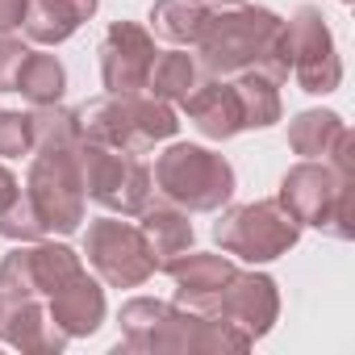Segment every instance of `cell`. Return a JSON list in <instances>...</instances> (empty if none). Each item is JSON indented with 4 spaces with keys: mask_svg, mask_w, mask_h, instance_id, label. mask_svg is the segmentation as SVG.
<instances>
[{
    "mask_svg": "<svg viewBox=\"0 0 355 355\" xmlns=\"http://www.w3.org/2000/svg\"><path fill=\"white\" fill-rule=\"evenodd\" d=\"M205 76L230 80L243 71H263L268 80H288V38L284 17L251 0H209L201 34L193 42Z\"/></svg>",
    "mask_w": 355,
    "mask_h": 355,
    "instance_id": "1",
    "label": "cell"
},
{
    "mask_svg": "<svg viewBox=\"0 0 355 355\" xmlns=\"http://www.w3.org/2000/svg\"><path fill=\"white\" fill-rule=\"evenodd\" d=\"M343 134H347V121L330 109H305L288 121V146L301 159H326Z\"/></svg>",
    "mask_w": 355,
    "mask_h": 355,
    "instance_id": "22",
    "label": "cell"
},
{
    "mask_svg": "<svg viewBox=\"0 0 355 355\" xmlns=\"http://www.w3.org/2000/svg\"><path fill=\"white\" fill-rule=\"evenodd\" d=\"M30 55V46L13 34H0V92H13V76L21 67V59Z\"/></svg>",
    "mask_w": 355,
    "mask_h": 355,
    "instance_id": "27",
    "label": "cell"
},
{
    "mask_svg": "<svg viewBox=\"0 0 355 355\" xmlns=\"http://www.w3.org/2000/svg\"><path fill=\"white\" fill-rule=\"evenodd\" d=\"M205 80H209V76H205L201 59H197L189 46H175V51H159V55H155V67H150V76H146V92L159 96V101H167V105H171V101L184 105Z\"/></svg>",
    "mask_w": 355,
    "mask_h": 355,
    "instance_id": "20",
    "label": "cell"
},
{
    "mask_svg": "<svg viewBox=\"0 0 355 355\" xmlns=\"http://www.w3.org/2000/svg\"><path fill=\"white\" fill-rule=\"evenodd\" d=\"M138 230L146 234L159 272H163L175 255H184V251L193 247V222H189V209L171 205V201H163V197H159V201L150 197V205L138 214Z\"/></svg>",
    "mask_w": 355,
    "mask_h": 355,
    "instance_id": "19",
    "label": "cell"
},
{
    "mask_svg": "<svg viewBox=\"0 0 355 355\" xmlns=\"http://www.w3.org/2000/svg\"><path fill=\"white\" fill-rule=\"evenodd\" d=\"M96 5H101V0H26L21 34L34 46H59L84 21H92Z\"/></svg>",
    "mask_w": 355,
    "mask_h": 355,
    "instance_id": "18",
    "label": "cell"
},
{
    "mask_svg": "<svg viewBox=\"0 0 355 355\" xmlns=\"http://www.w3.org/2000/svg\"><path fill=\"white\" fill-rule=\"evenodd\" d=\"M301 222L280 205V201H251V205H230L214 222V239L226 255H239L247 263H272L288 255L301 239Z\"/></svg>",
    "mask_w": 355,
    "mask_h": 355,
    "instance_id": "8",
    "label": "cell"
},
{
    "mask_svg": "<svg viewBox=\"0 0 355 355\" xmlns=\"http://www.w3.org/2000/svg\"><path fill=\"white\" fill-rule=\"evenodd\" d=\"M80 142L34 146V159L26 171V197L34 205L42 234H76L84 226L88 197L80 180Z\"/></svg>",
    "mask_w": 355,
    "mask_h": 355,
    "instance_id": "6",
    "label": "cell"
},
{
    "mask_svg": "<svg viewBox=\"0 0 355 355\" xmlns=\"http://www.w3.org/2000/svg\"><path fill=\"white\" fill-rule=\"evenodd\" d=\"M76 121L88 142H105L130 155H146L155 142H167L180 130L175 109L150 92H101L76 109Z\"/></svg>",
    "mask_w": 355,
    "mask_h": 355,
    "instance_id": "3",
    "label": "cell"
},
{
    "mask_svg": "<svg viewBox=\"0 0 355 355\" xmlns=\"http://www.w3.org/2000/svg\"><path fill=\"white\" fill-rule=\"evenodd\" d=\"M301 226H313L330 239H351V214H355V175L334 171L326 159H301L284 171L280 197H276Z\"/></svg>",
    "mask_w": 355,
    "mask_h": 355,
    "instance_id": "5",
    "label": "cell"
},
{
    "mask_svg": "<svg viewBox=\"0 0 355 355\" xmlns=\"http://www.w3.org/2000/svg\"><path fill=\"white\" fill-rule=\"evenodd\" d=\"M84 255L109 288H142L159 268L146 234L130 218H96L84 234Z\"/></svg>",
    "mask_w": 355,
    "mask_h": 355,
    "instance_id": "9",
    "label": "cell"
},
{
    "mask_svg": "<svg viewBox=\"0 0 355 355\" xmlns=\"http://www.w3.org/2000/svg\"><path fill=\"white\" fill-rule=\"evenodd\" d=\"M201 21H205L201 0H155L150 5V26L171 46H189L193 51V42L201 34Z\"/></svg>",
    "mask_w": 355,
    "mask_h": 355,
    "instance_id": "25",
    "label": "cell"
},
{
    "mask_svg": "<svg viewBox=\"0 0 355 355\" xmlns=\"http://www.w3.org/2000/svg\"><path fill=\"white\" fill-rule=\"evenodd\" d=\"M0 338L30 355H59L67 347V334L46 318V305L38 297H9V293H0Z\"/></svg>",
    "mask_w": 355,
    "mask_h": 355,
    "instance_id": "14",
    "label": "cell"
},
{
    "mask_svg": "<svg viewBox=\"0 0 355 355\" xmlns=\"http://www.w3.org/2000/svg\"><path fill=\"white\" fill-rule=\"evenodd\" d=\"M155 193L189 214H218L234 197V167L226 155L193 142H171L150 167Z\"/></svg>",
    "mask_w": 355,
    "mask_h": 355,
    "instance_id": "4",
    "label": "cell"
},
{
    "mask_svg": "<svg viewBox=\"0 0 355 355\" xmlns=\"http://www.w3.org/2000/svg\"><path fill=\"white\" fill-rule=\"evenodd\" d=\"M163 272L175 280V305H189V309L205 313L239 268H234L230 255H214V251H193L189 247L184 255H175Z\"/></svg>",
    "mask_w": 355,
    "mask_h": 355,
    "instance_id": "15",
    "label": "cell"
},
{
    "mask_svg": "<svg viewBox=\"0 0 355 355\" xmlns=\"http://www.w3.org/2000/svg\"><path fill=\"white\" fill-rule=\"evenodd\" d=\"M80 180H84V197L96 201L109 214L121 218H138L150 197H155V180L150 167L130 155V150H113L105 142H80Z\"/></svg>",
    "mask_w": 355,
    "mask_h": 355,
    "instance_id": "7",
    "label": "cell"
},
{
    "mask_svg": "<svg viewBox=\"0 0 355 355\" xmlns=\"http://www.w3.org/2000/svg\"><path fill=\"white\" fill-rule=\"evenodd\" d=\"M343 5H347V0H343Z\"/></svg>",
    "mask_w": 355,
    "mask_h": 355,
    "instance_id": "30",
    "label": "cell"
},
{
    "mask_svg": "<svg viewBox=\"0 0 355 355\" xmlns=\"http://www.w3.org/2000/svg\"><path fill=\"white\" fill-rule=\"evenodd\" d=\"M201 5H209V0H201Z\"/></svg>",
    "mask_w": 355,
    "mask_h": 355,
    "instance_id": "29",
    "label": "cell"
},
{
    "mask_svg": "<svg viewBox=\"0 0 355 355\" xmlns=\"http://www.w3.org/2000/svg\"><path fill=\"white\" fill-rule=\"evenodd\" d=\"M184 113H189V121H193L209 142H226V138L243 134V105H239V92H234L230 80L209 76V80L184 101Z\"/></svg>",
    "mask_w": 355,
    "mask_h": 355,
    "instance_id": "17",
    "label": "cell"
},
{
    "mask_svg": "<svg viewBox=\"0 0 355 355\" xmlns=\"http://www.w3.org/2000/svg\"><path fill=\"white\" fill-rule=\"evenodd\" d=\"M284 38H288V76H297L301 92L326 96L343 84V59L318 5H301L284 21Z\"/></svg>",
    "mask_w": 355,
    "mask_h": 355,
    "instance_id": "10",
    "label": "cell"
},
{
    "mask_svg": "<svg viewBox=\"0 0 355 355\" xmlns=\"http://www.w3.org/2000/svg\"><path fill=\"white\" fill-rule=\"evenodd\" d=\"M76 272H84V263H80V255H76L71 247L34 239V243L13 247L5 259H0V293L46 301V297H51L55 288H63Z\"/></svg>",
    "mask_w": 355,
    "mask_h": 355,
    "instance_id": "11",
    "label": "cell"
},
{
    "mask_svg": "<svg viewBox=\"0 0 355 355\" xmlns=\"http://www.w3.org/2000/svg\"><path fill=\"white\" fill-rule=\"evenodd\" d=\"M0 239L9 243H34V239H46L38 218H34V205L26 197V184L17 175L0 163Z\"/></svg>",
    "mask_w": 355,
    "mask_h": 355,
    "instance_id": "23",
    "label": "cell"
},
{
    "mask_svg": "<svg viewBox=\"0 0 355 355\" xmlns=\"http://www.w3.org/2000/svg\"><path fill=\"white\" fill-rule=\"evenodd\" d=\"M205 313L218 318V322H226V326H234L239 334H247L255 343L280 318V288L263 272H234Z\"/></svg>",
    "mask_w": 355,
    "mask_h": 355,
    "instance_id": "12",
    "label": "cell"
},
{
    "mask_svg": "<svg viewBox=\"0 0 355 355\" xmlns=\"http://www.w3.org/2000/svg\"><path fill=\"white\" fill-rule=\"evenodd\" d=\"M234 92H239V105H243V130H268L284 117V105H280V84L268 80L263 71H243V76H230Z\"/></svg>",
    "mask_w": 355,
    "mask_h": 355,
    "instance_id": "21",
    "label": "cell"
},
{
    "mask_svg": "<svg viewBox=\"0 0 355 355\" xmlns=\"http://www.w3.org/2000/svg\"><path fill=\"white\" fill-rule=\"evenodd\" d=\"M105 92H146V76L155 67V34L138 21H113L96 46Z\"/></svg>",
    "mask_w": 355,
    "mask_h": 355,
    "instance_id": "13",
    "label": "cell"
},
{
    "mask_svg": "<svg viewBox=\"0 0 355 355\" xmlns=\"http://www.w3.org/2000/svg\"><path fill=\"white\" fill-rule=\"evenodd\" d=\"M26 17V0H0V34H13Z\"/></svg>",
    "mask_w": 355,
    "mask_h": 355,
    "instance_id": "28",
    "label": "cell"
},
{
    "mask_svg": "<svg viewBox=\"0 0 355 355\" xmlns=\"http://www.w3.org/2000/svg\"><path fill=\"white\" fill-rule=\"evenodd\" d=\"M117 326H121V347L125 351H142V355H218V351H247L251 338L239 334L234 326L197 313L189 305L175 301H159V297H130L117 309Z\"/></svg>",
    "mask_w": 355,
    "mask_h": 355,
    "instance_id": "2",
    "label": "cell"
},
{
    "mask_svg": "<svg viewBox=\"0 0 355 355\" xmlns=\"http://www.w3.org/2000/svg\"><path fill=\"white\" fill-rule=\"evenodd\" d=\"M34 155V121L30 113L0 109V159H21Z\"/></svg>",
    "mask_w": 355,
    "mask_h": 355,
    "instance_id": "26",
    "label": "cell"
},
{
    "mask_svg": "<svg viewBox=\"0 0 355 355\" xmlns=\"http://www.w3.org/2000/svg\"><path fill=\"white\" fill-rule=\"evenodd\" d=\"M63 88H67L63 63L55 55H42V51H30L13 76V92H21L30 105H59Z\"/></svg>",
    "mask_w": 355,
    "mask_h": 355,
    "instance_id": "24",
    "label": "cell"
},
{
    "mask_svg": "<svg viewBox=\"0 0 355 355\" xmlns=\"http://www.w3.org/2000/svg\"><path fill=\"white\" fill-rule=\"evenodd\" d=\"M46 318L67 334V338H88L101 330L105 322V288L88 276V272H76L63 288H55L46 297Z\"/></svg>",
    "mask_w": 355,
    "mask_h": 355,
    "instance_id": "16",
    "label": "cell"
}]
</instances>
